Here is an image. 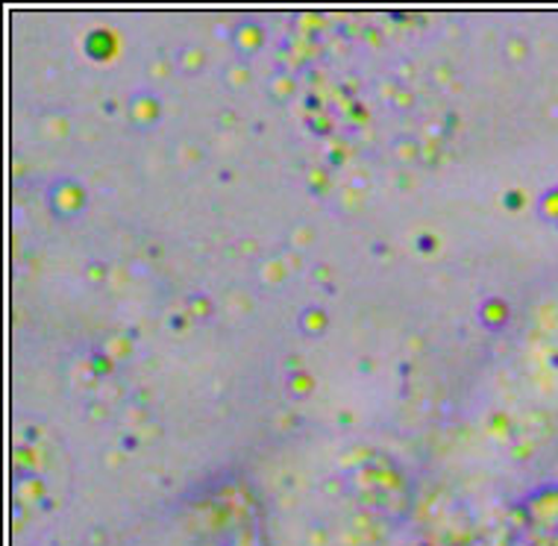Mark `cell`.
Masks as SVG:
<instances>
[{
	"mask_svg": "<svg viewBox=\"0 0 558 546\" xmlns=\"http://www.w3.org/2000/svg\"><path fill=\"white\" fill-rule=\"evenodd\" d=\"M514 541L518 546H558V488L532 499Z\"/></svg>",
	"mask_w": 558,
	"mask_h": 546,
	"instance_id": "6da1fadb",
	"label": "cell"
}]
</instances>
